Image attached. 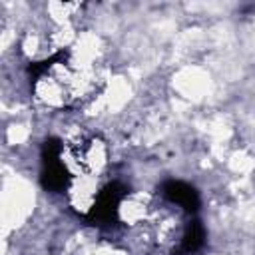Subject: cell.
Instances as JSON below:
<instances>
[{"mask_svg":"<svg viewBox=\"0 0 255 255\" xmlns=\"http://www.w3.org/2000/svg\"><path fill=\"white\" fill-rule=\"evenodd\" d=\"M165 199L171 201L173 205H177L179 209H185V211H193L195 205H197V193L193 191V187L181 183V181H171L165 185V191H163Z\"/></svg>","mask_w":255,"mask_h":255,"instance_id":"6da1fadb","label":"cell"}]
</instances>
